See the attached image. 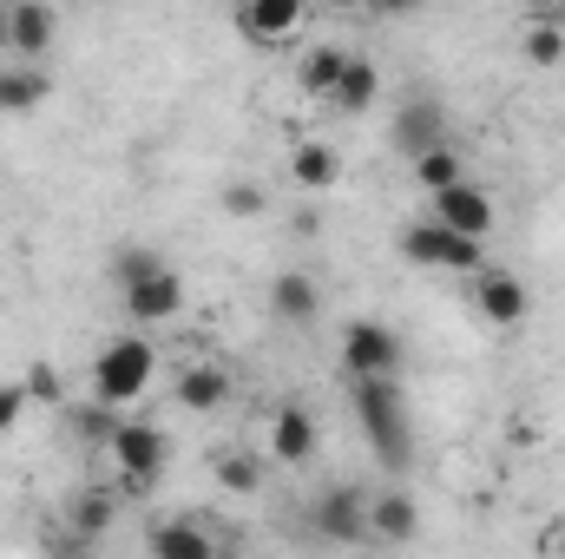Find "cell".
I'll return each mask as SVG.
<instances>
[{
    "mask_svg": "<svg viewBox=\"0 0 565 559\" xmlns=\"http://www.w3.org/2000/svg\"><path fill=\"white\" fill-rule=\"evenodd\" d=\"M355 415H362V441L388 474H408L415 461V428H408V402L402 382H355Z\"/></svg>",
    "mask_w": 565,
    "mask_h": 559,
    "instance_id": "6da1fadb",
    "label": "cell"
},
{
    "mask_svg": "<svg viewBox=\"0 0 565 559\" xmlns=\"http://www.w3.org/2000/svg\"><path fill=\"white\" fill-rule=\"evenodd\" d=\"M151 376H158V349L145 342L139 329H132V336H113V342L93 356V395H99L106 409H119V415L151 389Z\"/></svg>",
    "mask_w": 565,
    "mask_h": 559,
    "instance_id": "7a4b0ae2",
    "label": "cell"
},
{
    "mask_svg": "<svg viewBox=\"0 0 565 559\" xmlns=\"http://www.w3.org/2000/svg\"><path fill=\"white\" fill-rule=\"evenodd\" d=\"M402 362H408V349H402V336L388 323L362 316V323L342 329V369H349V382H402Z\"/></svg>",
    "mask_w": 565,
    "mask_h": 559,
    "instance_id": "3957f363",
    "label": "cell"
},
{
    "mask_svg": "<svg viewBox=\"0 0 565 559\" xmlns=\"http://www.w3.org/2000/svg\"><path fill=\"white\" fill-rule=\"evenodd\" d=\"M106 454H113V467L126 474V487L145 494V487H158V474L171 467V434L158 428V421H126L113 428V441H106Z\"/></svg>",
    "mask_w": 565,
    "mask_h": 559,
    "instance_id": "277c9868",
    "label": "cell"
},
{
    "mask_svg": "<svg viewBox=\"0 0 565 559\" xmlns=\"http://www.w3.org/2000/svg\"><path fill=\"white\" fill-rule=\"evenodd\" d=\"M402 257L422 264V271H454V277H480L487 271V244H467V238H454V231H440L427 218L402 231Z\"/></svg>",
    "mask_w": 565,
    "mask_h": 559,
    "instance_id": "5b68a950",
    "label": "cell"
},
{
    "mask_svg": "<svg viewBox=\"0 0 565 559\" xmlns=\"http://www.w3.org/2000/svg\"><path fill=\"white\" fill-rule=\"evenodd\" d=\"M493 191L487 184H454V191H440V198H427V224H440V231H454V238H467V244H487L493 238Z\"/></svg>",
    "mask_w": 565,
    "mask_h": 559,
    "instance_id": "8992f818",
    "label": "cell"
},
{
    "mask_svg": "<svg viewBox=\"0 0 565 559\" xmlns=\"http://www.w3.org/2000/svg\"><path fill=\"white\" fill-rule=\"evenodd\" d=\"M309 527H316V540H329V547H362V540H369V500H362L355 487H322L316 507H309Z\"/></svg>",
    "mask_w": 565,
    "mask_h": 559,
    "instance_id": "52a82bcc",
    "label": "cell"
},
{
    "mask_svg": "<svg viewBox=\"0 0 565 559\" xmlns=\"http://www.w3.org/2000/svg\"><path fill=\"white\" fill-rule=\"evenodd\" d=\"M237 33L250 46H289L302 33V0H244L237 7Z\"/></svg>",
    "mask_w": 565,
    "mask_h": 559,
    "instance_id": "ba28073f",
    "label": "cell"
},
{
    "mask_svg": "<svg viewBox=\"0 0 565 559\" xmlns=\"http://www.w3.org/2000/svg\"><path fill=\"white\" fill-rule=\"evenodd\" d=\"M119 296H126V316H132L139 329H158V323L184 316V277H178V271H158V277L132 283V289H119Z\"/></svg>",
    "mask_w": 565,
    "mask_h": 559,
    "instance_id": "9c48e42d",
    "label": "cell"
},
{
    "mask_svg": "<svg viewBox=\"0 0 565 559\" xmlns=\"http://www.w3.org/2000/svg\"><path fill=\"white\" fill-rule=\"evenodd\" d=\"M316 447H322V428L309 409H296V402H282L277 415H270V461L282 467H309L316 461Z\"/></svg>",
    "mask_w": 565,
    "mask_h": 559,
    "instance_id": "30bf717a",
    "label": "cell"
},
{
    "mask_svg": "<svg viewBox=\"0 0 565 559\" xmlns=\"http://www.w3.org/2000/svg\"><path fill=\"white\" fill-rule=\"evenodd\" d=\"M473 309L487 316V323H500V329H513V323H526V309H533V296H526V283L507 277V271H480L473 277Z\"/></svg>",
    "mask_w": 565,
    "mask_h": 559,
    "instance_id": "8fae6325",
    "label": "cell"
},
{
    "mask_svg": "<svg viewBox=\"0 0 565 559\" xmlns=\"http://www.w3.org/2000/svg\"><path fill=\"white\" fill-rule=\"evenodd\" d=\"M434 145H447V113H440V99H408V106H395V151H402V158H427Z\"/></svg>",
    "mask_w": 565,
    "mask_h": 559,
    "instance_id": "7c38bea8",
    "label": "cell"
},
{
    "mask_svg": "<svg viewBox=\"0 0 565 559\" xmlns=\"http://www.w3.org/2000/svg\"><path fill=\"white\" fill-rule=\"evenodd\" d=\"M53 33H60V13L53 7H40V0H20V7H7V53L26 66L33 53H46L53 46Z\"/></svg>",
    "mask_w": 565,
    "mask_h": 559,
    "instance_id": "4fadbf2b",
    "label": "cell"
},
{
    "mask_svg": "<svg viewBox=\"0 0 565 559\" xmlns=\"http://www.w3.org/2000/svg\"><path fill=\"white\" fill-rule=\"evenodd\" d=\"M231 369L224 362H191V369H178V409H191V415H217V409H231Z\"/></svg>",
    "mask_w": 565,
    "mask_h": 559,
    "instance_id": "5bb4252c",
    "label": "cell"
},
{
    "mask_svg": "<svg viewBox=\"0 0 565 559\" xmlns=\"http://www.w3.org/2000/svg\"><path fill=\"white\" fill-rule=\"evenodd\" d=\"M415 534H422V507H415V494H402V487H382V494L369 500V540L408 547Z\"/></svg>",
    "mask_w": 565,
    "mask_h": 559,
    "instance_id": "9a60e30c",
    "label": "cell"
},
{
    "mask_svg": "<svg viewBox=\"0 0 565 559\" xmlns=\"http://www.w3.org/2000/svg\"><path fill=\"white\" fill-rule=\"evenodd\" d=\"M375 99H382V73H375V60L349 53V66H342V80H335L329 106H335V113H349V119H362V113H369Z\"/></svg>",
    "mask_w": 565,
    "mask_h": 559,
    "instance_id": "2e32d148",
    "label": "cell"
},
{
    "mask_svg": "<svg viewBox=\"0 0 565 559\" xmlns=\"http://www.w3.org/2000/svg\"><path fill=\"white\" fill-rule=\"evenodd\" d=\"M145 553L151 559H217V547H211V534L198 520H158L151 540H145Z\"/></svg>",
    "mask_w": 565,
    "mask_h": 559,
    "instance_id": "e0dca14e",
    "label": "cell"
},
{
    "mask_svg": "<svg viewBox=\"0 0 565 559\" xmlns=\"http://www.w3.org/2000/svg\"><path fill=\"white\" fill-rule=\"evenodd\" d=\"M270 309H277L282 323H316L322 316V289H316V277H302V271H282L277 283H270Z\"/></svg>",
    "mask_w": 565,
    "mask_h": 559,
    "instance_id": "ac0fdd59",
    "label": "cell"
},
{
    "mask_svg": "<svg viewBox=\"0 0 565 559\" xmlns=\"http://www.w3.org/2000/svg\"><path fill=\"white\" fill-rule=\"evenodd\" d=\"M289 178H296L302 191H335V178H342V158H335V145L302 139L296 151H289Z\"/></svg>",
    "mask_w": 565,
    "mask_h": 559,
    "instance_id": "d6986e66",
    "label": "cell"
},
{
    "mask_svg": "<svg viewBox=\"0 0 565 559\" xmlns=\"http://www.w3.org/2000/svg\"><path fill=\"white\" fill-rule=\"evenodd\" d=\"M342 66H349V53H342V46H309V53L296 60V86H302L309 99H322V106H329V93H335Z\"/></svg>",
    "mask_w": 565,
    "mask_h": 559,
    "instance_id": "ffe728a7",
    "label": "cell"
},
{
    "mask_svg": "<svg viewBox=\"0 0 565 559\" xmlns=\"http://www.w3.org/2000/svg\"><path fill=\"white\" fill-rule=\"evenodd\" d=\"M46 99V73L40 66H0V113H40Z\"/></svg>",
    "mask_w": 565,
    "mask_h": 559,
    "instance_id": "44dd1931",
    "label": "cell"
},
{
    "mask_svg": "<svg viewBox=\"0 0 565 559\" xmlns=\"http://www.w3.org/2000/svg\"><path fill=\"white\" fill-rule=\"evenodd\" d=\"M415 178H422L427 198H440V191L467 184V165H460V151H454V145H434L427 158H415Z\"/></svg>",
    "mask_w": 565,
    "mask_h": 559,
    "instance_id": "7402d4cb",
    "label": "cell"
},
{
    "mask_svg": "<svg viewBox=\"0 0 565 559\" xmlns=\"http://www.w3.org/2000/svg\"><path fill=\"white\" fill-rule=\"evenodd\" d=\"M526 60H533V66H559L565 60L559 13H533V20H526Z\"/></svg>",
    "mask_w": 565,
    "mask_h": 559,
    "instance_id": "603a6c76",
    "label": "cell"
},
{
    "mask_svg": "<svg viewBox=\"0 0 565 559\" xmlns=\"http://www.w3.org/2000/svg\"><path fill=\"white\" fill-rule=\"evenodd\" d=\"M113 520H119V500H113V494H79L73 514H66V527H73L79 540H99Z\"/></svg>",
    "mask_w": 565,
    "mask_h": 559,
    "instance_id": "cb8c5ba5",
    "label": "cell"
},
{
    "mask_svg": "<svg viewBox=\"0 0 565 559\" xmlns=\"http://www.w3.org/2000/svg\"><path fill=\"white\" fill-rule=\"evenodd\" d=\"M217 487L224 494H257L264 487V461L257 454H217Z\"/></svg>",
    "mask_w": 565,
    "mask_h": 559,
    "instance_id": "d4e9b609",
    "label": "cell"
},
{
    "mask_svg": "<svg viewBox=\"0 0 565 559\" xmlns=\"http://www.w3.org/2000/svg\"><path fill=\"white\" fill-rule=\"evenodd\" d=\"M158 271H171L158 251H145V244H126L119 257H113V277H119V289H132V283H145V277H158Z\"/></svg>",
    "mask_w": 565,
    "mask_h": 559,
    "instance_id": "484cf974",
    "label": "cell"
},
{
    "mask_svg": "<svg viewBox=\"0 0 565 559\" xmlns=\"http://www.w3.org/2000/svg\"><path fill=\"white\" fill-rule=\"evenodd\" d=\"M60 395H66L60 369H53V362H33V376H26V402H60Z\"/></svg>",
    "mask_w": 565,
    "mask_h": 559,
    "instance_id": "4316f807",
    "label": "cell"
},
{
    "mask_svg": "<svg viewBox=\"0 0 565 559\" xmlns=\"http://www.w3.org/2000/svg\"><path fill=\"white\" fill-rule=\"evenodd\" d=\"M73 421H79V434H93V441H113V428H119V409L93 402V409H73Z\"/></svg>",
    "mask_w": 565,
    "mask_h": 559,
    "instance_id": "83f0119b",
    "label": "cell"
},
{
    "mask_svg": "<svg viewBox=\"0 0 565 559\" xmlns=\"http://www.w3.org/2000/svg\"><path fill=\"white\" fill-rule=\"evenodd\" d=\"M224 211L231 218H264V184H231L224 191Z\"/></svg>",
    "mask_w": 565,
    "mask_h": 559,
    "instance_id": "f1b7e54d",
    "label": "cell"
},
{
    "mask_svg": "<svg viewBox=\"0 0 565 559\" xmlns=\"http://www.w3.org/2000/svg\"><path fill=\"white\" fill-rule=\"evenodd\" d=\"M26 409H33L26 389H0V434H13V428L26 421Z\"/></svg>",
    "mask_w": 565,
    "mask_h": 559,
    "instance_id": "f546056e",
    "label": "cell"
},
{
    "mask_svg": "<svg viewBox=\"0 0 565 559\" xmlns=\"http://www.w3.org/2000/svg\"><path fill=\"white\" fill-rule=\"evenodd\" d=\"M0 53H7V7H0Z\"/></svg>",
    "mask_w": 565,
    "mask_h": 559,
    "instance_id": "4dcf8cb0",
    "label": "cell"
},
{
    "mask_svg": "<svg viewBox=\"0 0 565 559\" xmlns=\"http://www.w3.org/2000/svg\"><path fill=\"white\" fill-rule=\"evenodd\" d=\"M559 559H565V527H559Z\"/></svg>",
    "mask_w": 565,
    "mask_h": 559,
    "instance_id": "1f68e13d",
    "label": "cell"
}]
</instances>
